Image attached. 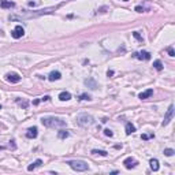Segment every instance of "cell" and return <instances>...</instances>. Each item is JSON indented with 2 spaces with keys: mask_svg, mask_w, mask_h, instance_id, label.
<instances>
[{
  "mask_svg": "<svg viewBox=\"0 0 175 175\" xmlns=\"http://www.w3.org/2000/svg\"><path fill=\"white\" fill-rule=\"evenodd\" d=\"M174 149H171V148H167V149H164V155L166 156H168V157H171V156H174Z\"/></svg>",
  "mask_w": 175,
  "mask_h": 175,
  "instance_id": "7402d4cb",
  "label": "cell"
},
{
  "mask_svg": "<svg viewBox=\"0 0 175 175\" xmlns=\"http://www.w3.org/2000/svg\"><path fill=\"white\" fill-rule=\"evenodd\" d=\"M49 99H51L49 96H44V97H42V99H41V100H42V101H48V100H49Z\"/></svg>",
  "mask_w": 175,
  "mask_h": 175,
  "instance_id": "f546056e",
  "label": "cell"
},
{
  "mask_svg": "<svg viewBox=\"0 0 175 175\" xmlns=\"http://www.w3.org/2000/svg\"><path fill=\"white\" fill-rule=\"evenodd\" d=\"M37 135H38V129L36 127V126L28 129V131H26V137H28V138H36Z\"/></svg>",
  "mask_w": 175,
  "mask_h": 175,
  "instance_id": "30bf717a",
  "label": "cell"
},
{
  "mask_svg": "<svg viewBox=\"0 0 175 175\" xmlns=\"http://www.w3.org/2000/svg\"><path fill=\"white\" fill-rule=\"evenodd\" d=\"M85 85H86L88 88H90L92 90H96L97 88H99L97 82H96V81H95L93 78H88V79H85Z\"/></svg>",
  "mask_w": 175,
  "mask_h": 175,
  "instance_id": "8fae6325",
  "label": "cell"
},
{
  "mask_svg": "<svg viewBox=\"0 0 175 175\" xmlns=\"http://www.w3.org/2000/svg\"><path fill=\"white\" fill-rule=\"evenodd\" d=\"M104 134L107 135V137H112V135H114L112 130H109V129H105V130H104Z\"/></svg>",
  "mask_w": 175,
  "mask_h": 175,
  "instance_id": "4316f807",
  "label": "cell"
},
{
  "mask_svg": "<svg viewBox=\"0 0 175 175\" xmlns=\"http://www.w3.org/2000/svg\"><path fill=\"white\" fill-rule=\"evenodd\" d=\"M60 78H62V74H60L59 71H52V73L48 75V79L52 81V82H54V81H58V79H60Z\"/></svg>",
  "mask_w": 175,
  "mask_h": 175,
  "instance_id": "9a60e30c",
  "label": "cell"
},
{
  "mask_svg": "<svg viewBox=\"0 0 175 175\" xmlns=\"http://www.w3.org/2000/svg\"><path fill=\"white\" fill-rule=\"evenodd\" d=\"M134 131H135V126L131 125L130 122H127V123H126V134H127V135H130V134L134 133Z\"/></svg>",
  "mask_w": 175,
  "mask_h": 175,
  "instance_id": "ac0fdd59",
  "label": "cell"
},
{
  "mask_svg": "<svg viewBox=\"0 0 175 175\" xmlns=\"http://www.w3.org/2000/svg\"><path fill=\"white\" fill-rule=\"evenodd\" d=\"M6 79L11 83H18L21 81V77L18 74H15V73H8V74H6Z\"/></svg>",
  "mask_w": 175,
  "mask_h": 175,
  "instance_id": "ba28073f",
  "label": "cell"
},
{
  "mask_svg": "<svg viewBox=\"0 0 175 175\" xmlns=\"http://www.w3.org/2000/svg\"><path fill=\"white\" fill-rule=\"evenodd\" d=\"M133 56H134V58H137V59H140V60H149V59H150V54H149V52H146V51L135 52Z\"/></svg>",
  "mask_w": 175,
  "mask_h": 175,
  "instance_id": "9c48e42d",
  "label": "cell"
},
{
  "mask_svg": "<svg viewBox=\"0 0 175 175\" xmlns=\"http://www.w3.org/2000/svg\"><path fill=\"white\" fill-rule=\"evenodd\" d=\"M167 52H168L170 56H175V52H174V48H172V47H168V48H167Z\"/></svg>",
  "mask_w": 175,
  "mask_h": 175,
  "instance_id": "d4e9b609",
  "label": "cell"
},
{
  "mask_svg": "<svg viewBox=\"0 0 175 175\" xmlns=\"http://www.w3.org/2000/svg\"><path fill=\"white\" fill-rule=\"evenodd\" d=\"M71 99V93L70 92H62L59 95V100L60 101H68Z\"/></svg>",
  "mask_w": 175,
  "mask_h": 175,
  "instance_id": "e0dca14e",
  "label": "cell"
},
{
  "mask_svg": "<svg viewBox=\"0 0 175 175\" xmlns=\"http://www.w3.org/2000/svg\"><path fill=\"white\" fill-rule=\"evenodd\" d=\"M107 75H108V77H112V75H114V71H112V70H108V73H107Z\"/></svg>",
  "mask_w": 175,
  "mask_h": 175,
  "instance_id": "4dcf8cb0",
  "label": "cell"
},
{
  "mask_svg": "<svg viewBox=\"0 0 175 175\" xmlns=\"http://www.w3.org/2000/svg\"><path fill=\"white\" fill-rule=\"evenodd\" d=\"M68 135H70V133H68L67 130H60V131L58 133V137L60 138V140H64V138H67Z\"/></svg>",
  "mask_w": 175,
  "mask_h": 175,
  "instance_id": "d6986e66",
  "label": "cell"
},
{
  "mask_svg": "<svg viewBox=\"0 0 175 175\" xmlns=\"http://www.w3.org/2000/svg\"><path fill=\"white\" fill-rule=\"evenodd\" d=\"M123 164H125V167L127 168V170H131V168H134V167H137L138 162L134 157H126L125 160H123Z\"/></svg>",
  "mask_w": 175,
  "mask_h": 175,
  "instance_id": "52a82bcc",
  "label": "cell"
},
{
  "mask_svg": "<svg viewBox=\"0 0 175 175\" xmlns=\"http://www.w3.org/2000/svg\"><path fill=\"white\" fill-rule=\"evenodd\" d=\"M25 34V30H23V28H22L21 25H17L15 28H14V30L11 32V36H13L15 40H18V38H21L22 36Z\"/></svg>",
  "mask_w": 175,
  "mask_h": 175,
  "instance_id": "8992f818",
  "label": "cell"
},
{
  "mask_svg": "<svg viewBox=\"0 0 175 175\" xmlns=\"http://www.w3.org/2000/svg\"><path fill=\"white\" fill-rule=\"evenodd\" d=\"M172 118H174V104H170L168 109H167V112L164 114V119L162 122V126H168L170 125V122L172 121Z\"/></svg>",
  "mask_w": 175,
  "mask_h": 175,
  "instance_id": "5b68a950",
  "label": "cell"
},
{
  "mask_svg": "<svg viewBox=\"0 0 175 175\" xmlns=\"http://www.w3.org/2000/svg\"><path fill=\"white\" fill-rule=\"evenodd\" d=\"M153 67L157 71H162L163 70V63L160 62V60H155V62H153Z\"/></svg>",
  "mask_w": 175,
  "mask_h": 175,
  "instance_id": "44dd1931",
  "label": "cell"
},
{
  "mask_svg": "<svg viewBox=\"0 0 175 175\" xmlns=\"http://www.w3.org/2000/svg\"><path fill=\"white\" fill-rule=\"evenodd\" d=\"M56 8H58V7H48V8L36 10V11H23L21 15H22V17H25V18H36V17H41V15H45V14L54 13Z\"/></svg>",
  "mask_w": 175,
  "mask_h": 175,
  "instance_id": "7a4b0ae2",
  "label": "cell"
},
{
  "mask_svg": "<svg viewBox=\"0 0 175 175\" xmlns=\"http://www.w3.org/2000/svg\"><path fill=\"white\" fill-rule=\"evenodd\" d=\"M152 95H153V89H148V90H145V92L140 93V95H138V97H140L141 100H146V99H149Z\"/></svg>",
  "mask_w": 175,
  "mask_h": 175,
  "instance_id": "7c38bea8",
  "label": "cell"
},
{
  "mask_svg": "<svg viewBox=\"0 0 175 175\" xmlns=\"http://www.w3.org/2000/svg\"><path fill=\"white\" fill-rule=\"evenodd\" d=\"M75 122H77V125L81 126V127H89V126L93 125V116L92 115H88V114H79L77 115L75 118Z\"/></svg>",
  "mask_w": 175,
  "mask_h": 175,
  "instance_id": "3957f363",
  "label": "cell"
},
{
  "mask_svg": "<svg viewBox=\"0 0 175 175\" xmlns=\"http://www.w3.org/2000/svg\"><path fill=\"white\" fill-rule=\"evenodd\" d=\"M123 1H129V0H123Z\"/></svg>",
  "mask_w": 175,
  "mask_h": 175,
  "instance_id": "1f68e13d",
  "label": "cell"
},
{
  "mask_svg": "<svg viewBox=\"0 0 175 175\" xmlns=\"http://www.w3.org/2000/svg\"><path fill=\"white\" fill-rule=\"evenodd\" d=\"M149 166H150V170L152 171H155V172H156V171H159V160L157 159H150L149 160Z\"/></svg>",
  "mask_w": 175,
  "mask_h": 175,
  "instance_id": "5bb4252c",
  "label": "cell"
},
{
  "mask_svg": "<svg viewBox=\"0 0 175 175\" xmlns=\"http://www.w3.org/2000/svg\"><path fill=\"white\" fill-rule=\"evenodd\" d=\"M135 11H137V13H144V11H145V8H144V7H141V6H137V7H135Z\"/></svg>",
  "mask_w": 175,
  "mask_h": 175,
  "instance_id": "f1b7e54d",
  "label": "cell"
},
{
  "mask_svg": "<svg viewBox=\"0 0 175 175\" xmlns=\"http://www.w3.org/2000/svg\"><path fill=\"white\" fill-rule=\"evenodd\" d=\"M155 134H150V135H148V134H142L141 135V140H144V141H146V140H149V138H153Z\"/></svg>",
  "mask_w": 175,
  "mask_h": 175,
  "instance_id": "cb8c5ba5",
  "label": "cell"
},
{
  "mask_svg": "<svg viewBox=\"0 0 175 175\" xmlns=\"http://www.w3.org/2000/svg\"><path fill=\"white\" fill-rule=\"evenodd\" d=\"M133 36H134V37H135V38H137V40H140V41H142V37H141V36H140V33H138V32H134V33H133Z\"/></svg>",
  "mask_w": 175,
  "mask_h": 175,
  "instance_id": "83f0119b",
  "label": "cell"
},
{
  "mask_svg": "<svg viewBox=\"0 0 175 175\" xmlns=\"http://www.w3.org/2000/svg\"><path fill=\"white\" fill-rule=\"evenodd\" d=\"M79 100H92V97L89 96V95H88V93H82V95H81V96H79Z\"/></svg>",
  "mask_w": 175,
  "mask_h": 175,
  "instance_id": "603a6c76",
  "label": "cell"
},
{
  "mask_svg": "<svg viewBox=\"0 0 175 175\" xmlns=\"http://www.w3.org/2000/svg\"><path fill=\"white\" fill-rule=\"evenodd\" d=\"M18 103H19V105L21 107H23V108H28V105H29V103L28 101H21V100H17Z\"/></svg>",
  "mask_w": 175,
  "mask_h": 175,
  "instance_id": "484cf974",
  "label": "cell"
},
{
  "mask_svg": "<svg viewBox=\"0 0 175 175\" xmlns=\"http://www.w3.org/2000/svg\"><path fill=\"white\" fill-rule=\"evenodd\" d=\"M41 123L45 127H51V129H59V127H66L67 123L64 119L56 116H45L41 118Z\"/></svg>",
  "mask_w": 175,
  "mask_h": 175,
  "instance_id": "6da1fadb",
  "label": "cell"
},
{
  "mask_svg": "<svg viewBox=\"0 0 175 175\" xmlns=\"http://www.w3.org/2000/svg\"><path fill=\"white\" fill-rule=\"evenodd\" d=\"M67 164L77 172H83V171L89 170V164L86 162H83V160H68Z\"/></svg>",
  "mask_w": 175,
  "mask_h": 175,
  "instance_id": "277c9868",
  "label": "cell"
},
{
  "mask_svg": "<svg viewBox=\"0 0 175 175\" xmlns=\"http://www.w3.org/2000/svg\"><path fill=\"white\" fill-rule=\"evenodd\" d=\"M92 153L93 155H100V156H107V155H108V152H107V150H103V149H93L92 150Z\"/></svg>",
  "mask_w": 175,
  "mask_h": 175,
  "instance_id": "ffe728a7",
  "label": "cell"
},
{
  "mask_svg": "<svg viewBox=\"0 0 175 175\" xmlns=\"http://www.w3.org/2000/svg\"><path fill=\"white\" fill-rule=\"evenodd\" d=\"M0 7L1 8H13V7H15V3L10 1V0H1L0 1Z\"/></svg>",
  "mask_w": 175,
  "mask_h": 175,
  "instance_id": "4fadbf2b",
  "label": "cell"
},
{
  "mask_svg": "<svg viewBox=\"0 0 175 175\" xmlns=\"http://www.w3.org/2000/svg\"><path fill=\"white\" fill-rule=\"evenodd\" d=\"M41 164H42V160H41V159H37L36 162H33L29 167H28V171H33V170H36V168H37V167H40Z\"/></svg>",
  "mask_w": 175,
  "mask_h": 175,
  "instance_id": "2e32d148",
  "label": "cell"
}]
</instances>
